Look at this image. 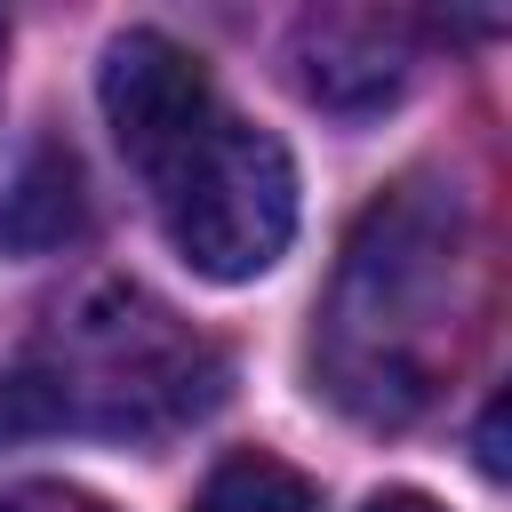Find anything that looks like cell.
Masks as SVG:
<instances>
[{
    "instance_id": "cell-8",
    "label": "cell",
    "mask_w": 512,
    "mask_h": 512,
    "mask_svg": "<svg viewBox=\"0 0 512 512\" xmlns=\"http://www.w3.org/2000/svg\"><path fill=\"white\" fill-rule=\"evenodd\" d=\"M40 432H64V416H56V392H48L32 368H8V376H0V448H16V440H40Z\"/></svg>"
},
{
    "instance_id": "cell-3",
    "label": "cell",
    "mask_w": 512,
    "mask_h": 512,
    "mask_svg": "<svg viewBox=\"0 0 512 512\" xmlns=\"http://www.w3.org/2000/svg\"><path fill=\"white\" fill-rule=\"evenodd\" d=\"M152 200H160V224L184 248V264L208 280L272 272L296 232V168H288L280 136H264L232 112H216L152 176Z\"/></svg>"
},
{
    "instance_id": "cell-11",
    "label": "cell",
    "mask_w": 512,
    "mask_h": 512,
    "mask_svg": "<svg viewBox=\"0 0 512 512\" xmlns=\"http://www.w3.org/2000/svg\"><path fill=\"white\" fill-rule=\"evenodd\" d=\"M360 512H440L432 496H416V488H384V496H368Z\"/></svg>"
},
{
    "instance_id": "cell-2",
    "label": "cell",
    "mask_w": 512,
    "mask_h": 512,
    "mask_svg": "<svg viewBox=\"0 0 512 512\" xmlns=\"http://www.w3.org/2000/svg\"><path fill=\"white\" fill-rule=\"evenodd\" d=\"M32 376L56 392L64 432L152 440V432L192 424L224 392V352L200 328H184L160 296L128 280H96L56 312Z\"/></svg>"
},
{
    "instance_id": "cell-6",
    "label": "cell",
    "mask_w": 512,
    "mask_h": 512,
    "mask_svg": "<svg viewBox=\"0 0 512 512\" xmlns=\"http://www.w3.org/2000/svg\"><path fill=\"white\" fill-rule=\"evenodd\" d=\"M80 224H88L80 160H72L64 144H40V152L8 176V192H0V248H8V256H48V248L80 240Z\"/></svg>"
},
{
    "instance_id": "cell-9",
    "label": "cell",
    "mask_w": 512,
    "mask_h": 512,
    "mask_svg": "<svg viewBox=\"0 0 512 512\" xmlns=\"http://www.w3.org/2000/svg\"><path fill=\"white\" fill-rule=\"evenodd\" d=\"M0 512H112V504H96V496H80L64 480H24V488L0 496Z\"/></svg>"
},
{
    "instance_id": "cell-4",
    "label": "cell",
    "mask_w": 512,
    "mask_h": 512,
    "mask_svg": "<svg viewBox=\"0 0 512 512\" xmlns=\"http://www.w3.org/2000/svg\"><path fill=\"white\" fill-rule=\"evenodd\" d=\"M96 96H104V120L120 136V152L160 176L208 120H216V88L200 72L192 48H176L168 32H120L104 48V72H96Z\"/></svg>"
},
{
    "instance_id": "cell-7",
    "label": "cell",
    "mask_w": 512,
    "mask_h": 512,
    "mask_svg": "<svg viewBox=\"0 0 512 512\" xmlns=\"http://www.w3.org/2000/svg\"><path fill=\"white\" fill-rule=\"evenodd\" d=\"M192 512H320V488H312L296 464L248 448V456H224V464L208 472V488H200Z\"/></svg>"
},
{
    "instance_id": "cell-1",
    "label": "cell",
    "mask_w": 512,
    "mask_h": 512,
    "mask_svg": "<svg viewBox=\"0 0 512 512\" xmlns=\"http://www.w3.org/2000/svg\"><path fill=\"white\" fill-rule=\"evenodd\" d=\"M480 312V256H472V208L440 176H408L352 224L320 328H312V376L320 392L360 424H408L424 416Z\"/></svg>"
},
{
    "instance_id": "cell-10",
    "label": "cell",
    "mask_w": 512,
    "mask_h": 512,
    "mask_svg": "<svg viewBox=\"0 0 512 512\" xmlns=\"http://www.w3.org/2000/svg\"><path fill=\"white\" fill-rule=\"evenodd\" d=\"M480 472L488 480L504 472V400H488V416H480Z\"/></svg>"
},
{
    "instance_id": "cell-5",
    "label": "cell",
    "mask_w": 512,
    "mask_h": 512,
    "mask_svg": "<svg viewBox=\"0 0 512 512\" xmlns=\"http://www.w3.org/2000/svg\"><path fill=\"white\" fill-rule=\"evenodd\" d=\"M408 64H416V40L384 8H328L296 24V80L328 112H376L384 96H400Z\"/></svg>"
}]
</instances>
